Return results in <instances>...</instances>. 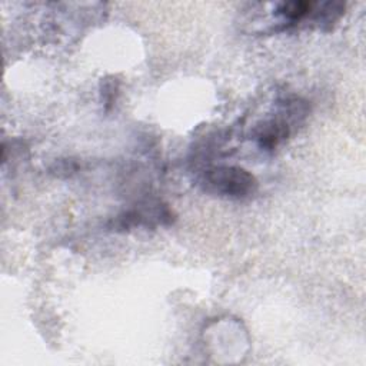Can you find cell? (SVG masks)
Listing matches in <instances>:
<instances>
[{
    "label": "cell",
    "mask_w": 366,
    "mask_h": 366,
    "mask_svg": "<svg viewBox=\"0 0 366 366\" xmlns=\"http://www.w3.org/2000/svg\"><path fill=\"white\" fill-rule=\"evenodd\" d=\"M205 183L207 191L232 199L248 198L258 188L255 176L239 166L213 168L207 170Z\"/></svg>",
    "instance_id": "obj_1"
},
{
    "label": "cell",
    "mask_w": 366,
    "mask_h": 366,
    "mask_svg": "<svg viewBox=\"0 0 366 366\" xmlns=\"http://www.w3.org/2000/svg\"><path fill=\"white\" fill-rule=\"evenodd\" d=\"M315 3L311 2H284L278 6L277 15L282 16L289 23H296L314 13Z\"/></svg>",
    "instance_id": "obj_2"
},
{
    "label": "cell",
    "mask_w": 366,
    "mask_h": 366,
    "mask_svg": "<svg viewBox=\"0 0 366 366\" xmlns=\"http://www.w3.org/2000/svg\"><path fill=\"white\" fill-rule=\"evenodd\" d=\"M116 92H117V80L116 79L105 80L103 89H102V96H103V101H105V105L108 106V109L115 102Z\"/></svg>",
    "instance_id": "obj_3"
}]
</instances>
